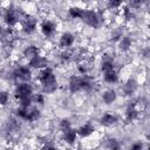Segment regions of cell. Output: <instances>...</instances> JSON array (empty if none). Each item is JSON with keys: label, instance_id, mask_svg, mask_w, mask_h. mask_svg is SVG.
I'll return each mask as SVG.
<instances>
[{"label": "cell", "instance_id": "1", "mask_svg": "<svg viewBox=\"0 0 150 150\" xmlns=\"http://www.w3.org/2000/svg\"><path fill=\"white\" fill-rule=\"evenodd\" d=\"M34 83L39 86V90L45 95H53L60 89V81L53 67H47L36 71Z\"/></svg>", "mask_w": 150, "mask_h": 150}, {"label": "cell", "instance_id": "2", "mask_svg": "<svg viewBox=\"0 0 150 150\" xmlns=\"http://www.w3.org/2000/svg\"><path fill=\"white\" fill-rule=\"evenodd\" d=\"M81 22L88 28L100 29L104 25L105 20H104V16H103V12L100 11L98 8H96V7H86L83 16L81 19Z\"/></svg>", "mask_w": 150, "mask_h": 150}, {"label": "cell", "instance_id": "3", "mask_svg": "<svg viewBox=\"0 0 150 150\" xmlns=\"http://www.w3.org/2000/svg\"><path fill=\"white\" fill-rule=\"evenodd\" d=\"M34 84H35L34 82H19L14 84L11 89L14 98V103L33 98V95L38 90Z\"/></svg>", "mask_w": 150, "mask_h": 150}, {"label": "cell", "instance_id": "4", "mask_svg": "<svg viewBox=\"0 0 150 150\" xmlns=\"http://www.w3.org/2000/svg\"><path fill=\"white\" fill-rule=\"evenodd\" d=\"M39 26H40V21L36 18V15L27 14L21 21V23L15 28V30L21 36L30 38L36 34V32L39 30Z\"/></svg>", "mask_w": 150, "mask_h": 150}, {"label": "cell", "instance_id": "5", "mask_svg": "<svg viewBox=\"0 0 150 150\" xmlns=\"http://www.w3.org/2000/svg\"><path fill=\"white\" fill-rule=\"evenodd\" d=\"M59 22L57 19L54 18H43L40 21V26H39V32L41 34L42 38H45L47 41L54 39L56 35H59Z\"/></svg>", "mask_w": 150, "mask_h": 150}, {"label": "cell", "instance_id": "6", "mask_svg": "<svg viewBox=\"0 0 150 150\" xmlns=\"http://www.w3.org/2000/svg\"><path fill=\"white\" fill-rule=\"evenodd\" d=\"M139 87L141 83L135 76H128L127 79L122 80L118 88V93L127 98H131L136 96V94L139 90Z\"/></svg>", "mask_w": 150, "mask_h": 150}, {"label": "cell", "instance_id": "7", "mask_svg": "<svg viewBox=\"0 0 150 150\" xmlns=\"http://www.w3.org/2000/svg\"><path fill=\"white\" fill-rule=\"evenodd\" d=\"M77 42V35L69 30H62L60 32V34L57 35V40H56V49L59 50H64V49H74L75 45Z\"/></svg>", "mask_w": 150, "mask_h": 150}, {"label": "cell", "instance_id": "8", "mask_svg": "<svg viewBox=\"0 0 150 150\" xmlns=\"http://www.w3.org/2000/svg\"><path fill=\"white\" fill-rule=\"evenodd\" d=\"M122 117L112 111H104L102 112L98 118H97V125H100L101 128L104 129H110V128H115L121 123Z\"/></svg>", "mask_w": 150, "mask_h": 150}, {"label": "cell", "instance_id": "9", "mask_svg": "<svg viewBox=\"0 0 150 150\" xmlns=\"http://www.w3.org/2000/svg\"><path fill=\"white\" fill-rule=\"evenodd\" d=\"M98 97H100V101H101L102 104H104V105H112V104H115L118 101L120 93L114 87H105V88L100 90Z\"/></svg>", "mask_w": 150, "mask_h": 150}, {"label": "cell", "instance_id": "10", "mask_svg": "<svg viewBox=\"0 0 150 150\" xmlns=\"http://www.w3.org/2000/svg\"><path fill=\"white\" fill-rule=\"evenodd\" d=\"M59 139H60V143L63 145V146H67V148H74L75 145L79 144L80 142V136H79V132H77V129L76 127L62 132L61 135H59Z\"/></svg>", "mask_w": 150, "mask_h": 150}, {"label": "cell", "instance_id": "11", "mask_svg": "<svg viewBox=\"0 0 150 150\" xmlns=\"http://www.w3.org/2000/svg\"><path fill=\"white\" fill-rule=\"evenodd\" d=\"M42 52L43 50L39 45H36L34 42H28V43L22 46V48L20 50V56L23 60V62L28 63L30 60H33L35 56H38Z\"/></svg>", "mask_w": 150, "mask_h": 150}, {"label": "cell", "instance_id": "12", "mask_svg": "<svg viewBox=\"0 0 150 150\" xmlns=\"http://www.w3.org/2000/svg\"><path fill=\"white\" fill-rule=\"evenodd\" d=\"M135 45H136V39L130 32H127L121 38V40L116 43V48L121 54H129L134 49Z\"/></svg>", "mask_w": 150, "mask_h": 150}, {"label": "cell", "instance_id": "13", "mask_svg": "<svg viewBox=\"0 0 150 150\" xmlns=\"http://www.w3.org/2000/svg\"><path fill=\"white\" fill-rule=\"evenodd\" d=\"M52 63H53V61H52L50 56H48L46 53L42 52L38 56H35L33 60H30L28 62V66L36 73V71H40V70L47 68V67H52Z\"/></svg>", "mask_w": 150, "mask_h": 150}, {"label": "cell", "instance_id": "14", "mask_svg": "<svg viewBox=\"0 0 150 150\" xmlns=\"http://www.w3.org/2000/svg\"><path fill=\"white\" fill-rule=\"evenodd\" d=\"M76 129L81 139H88L94 137V135L97 132V123H94L93 121H86L77 125Z\"/></svg>", "mask_w": 150, "mask_h": 150}, {"label": "cell", "instance_id": "15", "mask_svg": "<svg viewBox=\"0 0 150 150\" xmlns=\"http://www.w3.org/2000/svg\"><path fill=\"white\" fill-rule=\"evenodd\" d=\"M101 82L104 83L108 87H112L117 83H121L122 82V76H121L120 69H114V70L101 74Z\"/></svg>", "mask_w": 150, "mask_h": 150}, {"label": "cell", "instance_id": "16", "mask_svg": "<svg viewBox=\"0 0 150 150\" xmlns=\"http://www.w3.org/2000/svg\"><path fill=\"white\" fill-rule=\"evenodd\" d=\"M84 9L86 6H83L82 4H73L66 9V16L73 21H81Z\"/></svg>", "mask_w": 150, "mask_h": 150}, {"label": "cell", "instance_id": "17", "mask_svg": "<svg viewBox=\"0 0 150 150\" xmlns=\"http://www.w3.org/2000/svg\"><path fill=\"white\" fill-rule=\"evenodd\" d=\"M125 33L127 32L124 30V25H112L108 32V40L110 43L116 45Z\"/></svg>", "mask_w": 150, "mask_h": 150}, {"label": "cell", "instance_id": "18", "mask_svg": "<svg viewBox=\"0 0 150 150\" xmlns=\"http://www.w3.org/2000/svg\"><path fill=\"white\" fill-rule=\"evenodd\" d=\"M103 146L105 150H123V143L115 136H107L103 139Z\"/></svg>", "mask_w": 150, "mask_h": 150}, {"label": "cell", "instance_id": "19", "mask_svg": "<svg viewBox=\"0 0 150 150\" xmlns=\"http://www.w3.org/2000/svg\"><path fill=\"white\" fill-rule=\"evenodd\" d=\"M56 128H57V132L59 135H61L62 132L74 128V124H73V121L68 117H62L57 121V124H56Z\"/></svg>", "mask_w": 150, "mask_h": 150}, {"label": "cell", "instance_id": "20", "mask_svg": "<svg viewBox=\"0 0 150 150\" xmlns=\"http://www.w3.org/2000/svg\"><path fill=\"white\" fill-rule=\"evenodd\" d=\"M11 102H14V98H13V95H12V91L9 89H6V88H2L1 93H0V103L2 105V108L7 107L11 104Z\"/></svg>", "mask_w": 150, "mask_h": 150}, {"label": "cell", "instance_id": "21", "mask_svg": "<svg viewBox=\"0 0 150 150\" xmlns=\"http://www.w3.org/2000/svg\"><path fill=\"white\" fill-rule=\"evenodd\" d=\"M46 101H47V95H45L40 90H36L35 94L33 95V104L39 108H42L46 104Z\"/></svg>", "mask_w": 150, "mask_h": 150}, {"label": "cell", "instance_id": "22", "mask_svg": "<svg viewBox=\"0 0 150 150\" xmlns=\"http://www.w3.org/2000/svg\"><path fill=\"white\" fill-rule=\"evenodd\" d=\"M138 55L144 61H150V42L143 45L138 49Z\"/></svg>", "mask_w": 150, "mask_h": 150}, {"label": "cell", "instance_id": "23", "mask_svg": "<svg viewBox=\"0 0 150 150\" xmlns=\"http://www.w3.org/2000/svg\"><path fill=\"white\" fill-rule=\"evenodd\" d=\"M148 144L142 139H136L131 142L128 146V150H146Z\"/></svg>", "mask_w": 150, "mask_h": 150}, {"label": "cell", "instance_id": "24", "mask_svg": "<svg viewBox=\"0 0 150 150\" xmlns=\"http://www.w3.org/2000/svg\"><path fill=\"white\" fill-rule=\"evenodd\" d=\"M39 150H60V145L55 142H46L39 148Z\"/></svg>", "mask_w": 150, "mask_h": 150}, {"label": "cell", "instance_id": "25", "mask_svg": "<svg viewBox=\"0 0 150 150\" xmlns=\"http://www.w3.org/2000/svg\"><path fill=\"white\" fill-rule=\"evenodd\" d=\"M148 95H149V97H150V87H149V89H148Z\"/></svg>", "mask_w": 150, "mask_h": 150}]
</instances>
